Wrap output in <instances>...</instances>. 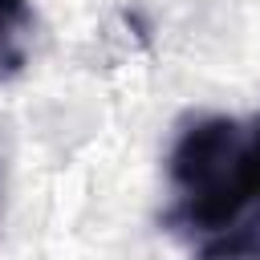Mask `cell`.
<instances>
[{"mask_svg":"<svg viewBox=\"0 0 260 260\" xmlns=\"http://www.w3.org/2000/svg\"><path fill=\"white\" fill-rule=\"evenodd\" d=\"M32 4L28 0H0V77H12L28 61L32 45Z\"/></svg>","mask_w":260,"mask_h":260,"instance_id":"7a4b0ae2","label":"cell"},{"mask_svg":"<svg viewBox=\"0 0 260 260\" xmlns=\"http://www.w3.org/2000/svg\"><path fill=\"white\" fill-rule=\"evenodd\" d=\"M162 228L195 260H260V114H199L167 150Z\"/></svg>","mask_w":260,"mask_h":260,"instance_id":"6da1fadb","label":"cell"}]
</instances>
